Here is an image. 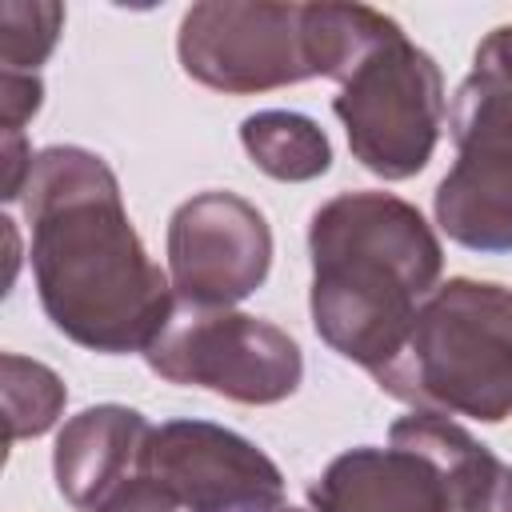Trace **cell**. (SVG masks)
Returning a JSON list of instances; mask_svg holds the SVG:
<instances>
[{
	"label": "cell",
	"mask_w": 512,
	"mask_h": 512,
	"mask_svg": "<svg viewBox=\"0 0 512 512\" xmlns=\"http://www.w3.org/2000/svg\"><path fill=\"white\" fill-rule=\"evenodd\" d=\"M352 156L380 180L416 176L440 140L444 76L400 28L376 44L332 96Z\"/></svg>",
	"instance_id": "obj_5"
},
{
	"label": "cell",
	"mask_w": 512,
	"mask_h": 512,
	"mask_svg": "<svg viewBox=\"0 0 512 512\" xmlns=\"http://www.w3.org/2000/svg\"><path fill=\"white\" fill-rule=\"evenodd\" d=\"M448 128L456 164L432 196L440 232L472 252H512V24L480 40Z\"/></svg>",
	"instance_id": "obj_4"
},
{
	"label": "cell",
	"mask_w": 512,
	"mask_h": 512,
	"mask_svg": "<svg viewBox=\"0 0 512 512\" xmlns=\"http://www.w3.org/2000/svg\"><path fill=\"white\" fill-rule=\"evenodd\" d=\"M180 504L172 500V492L168 488H160L152 476H136V480H128L104 508H96V512H176Z\"/></svg>",
	"instance_id": "obj_17"
},
{
	"label": "cell",
	"mask_w": 512,
	"mask_h": 512,
	"mask_svg": "<svg viewBox=\"0 0 512 512\" xmlns=\"http://www.w3.org/2000/svg\"><path fill=\"white\" fill-rule=\"evenodd\" d=\"M20 200L52 328L104 356L144 352L168 324L176 292L136 236L116 172L88 148L52 144L36 152Z\"/></svg>",
	"instance_id": "obj_1"
},
{
	"label": "cell",
	"mask_w": 512,
	"mask_h": 512,
	"mask_svg": "<svg viewBox=\"0 0 512 512\" xmlns=\"http://www.w3.org/2000/svg\"><path fill=\"white\" fill-rule=\"evenodd\" d=\"M144 476L188 512H240L284 504L280 468L244 436L208 420H168L152 428Z\"/></svg>",
	"instance_id": "obj_9"
},
{
	"label": "cell",
	"mask_w": 512,
	"mask_h": 512,
	"mask_svg": "<svg viewBox=\"0 0 512 512\" xmlns=\"http://www.w3.org/2000/svg\"><path fill=\"white\" fill-rule=\"evenodd\" d=\"M64 8L52 0H4L0 4V64L4 72H36L56 48Z\"/></svg>",
	"instance_id": "obj_15"
},
{
	"label": "cell",
	"mask_w": 512,
	"mask_h": 512,
	"mask_svg": "<svg viewBox=\"0 0 512 512\" xmlns=\"http://www.w3.org/2000/svg\"><path fill=\"white\" fill-rule=\"evenodd\" d=\"M388 444L416 452L440 488V512H512V464L448 416L412 412L388 432Z\"/></svg>",
	"instance_id": "obj_11"
},
{
	"label": "cell",
	"mask_w": 512,
	"mask_h": 512,
	"mask_svg": "<svg viewBox=\"0 0 512 512\" xmlns=\"http://www.w3.org/2000/svg\"><path fill=\"white\" fill-rule=\"evenodd\" d=\"M372 380L416 412L500 424L512 416V288L468 276L436 284Z\"/></svg>",
	"instance_id": "obj_3"
},
{
	"label": "cell",
	"mask_w": 512,
	"mask_h": 512,
	"mask_svg": "<svg viewBox=\"0 0 512 512\" xmlns=\"http://www.w3.org/2000/svg\"><path fill=\"white\" fill-rule=\"evenodd\" d=\"M44 100V84L36 72H4L0 76V120L4 132H20Z\"/></svg>",
	"instance_id": "obj_16"
},
{
	"label": "cell",
	"mask_w": 512,
	"mask_h": 512,
	"mask_svg": "<svg viewBox=\"0 0 512 512\" xmlns=\"http://www.w3.org/2000/svg\"><path fill=\"white\" fill-rule=\"evenodd\" d=\"M0 368H4V444L12 448L16 440L48 432L64 412L68 392L60 376L40 360L4 352Z\"/></svg>",
	"instance_id": "obj_14"
},
{
	"label": "cell",
	"mask_w": 512,
	"mask_h": 512,
	"mask_svg": "<svg viewBox=\"0 0 512 512\" xmlns=\"http://www.w3.org/2000/svg\"><path fill=\"white\" fill-rule=\"evenodd\" d=\"M240 512H304V508H292V504H272V508H240Z\"/></svg>",
	"instance_id": "obj_19"
},
{
	"label": "cell",
	"mask_w": 512,
	"mask_h": 512,
	"mask_svg": "<svg viewBox=\"0 0 512 512\" xmlns=\"http://www.w3.org/2000/svg\"><path fill=\"white\" fill-rule=\"evenodd\" d=\"M240 144H244V152L252 156V164H256L264 176L288 180V184L316 180V176H324L328 164H332V144H328V136L320 132L316 120H308V116H300V112L268 108V112L244 116V124H240Z\"/></svg>",
	"instance_id": "obj_13"
},
{
	"label": "cell",
	"mask_w": 512,
	"mask_h": 512,
	"mask_svg": "<svg viewBox=\"0 0 512 512\" xmlns=\"http://www.w3.org/2000/svg\"><path fill=\"white\" fill-rule=\"evenodd\" d=\"M144 364L168 384H196L236 404H280L304 376L300 344L284 328L236 308H196L180 300L144 348Z\"/></svg>",
	"instance_id": "obj_6"
},
{
	"label": "cell",
	"mask_w": 512,
	"mask_h": 512,
	"mask_svg": "<svg viewBox=\"0 0 512 512\" xmlns=\"http://www.w3.org/2000/svg\"><path fill=\"white\" fill-rule=\"evenodd\" d=\"M176 56L196 84L228 96L320 76L308 4H192L176 32Z\"/></svg>",
	"instance_id": "obj_7"
},
{
	"label": "cell",
	"mask_w": 512,
	"mask_h": 512,
	"mask_svg": "<svg viewBox=\"0 0 512 512\" xmlns=\"http://www.w3.org/2000/svg\"><path fill=\"white\" fill-rule=\"evenodd\" d=\"M272 268V228L236 192H196L168 220V280L180 304L232 308Z\"/></svg>",
	"instance_id": "obj_8"
},
{
	"label": "cell",
	"mask_w": 512,
	"mask_h": 512,
	"mask_svg": "<svg viewBox=\"0 0 512 512\" xmlns=\"http://www.w3.org/2000/svg\"><path fill=\"white\" fill-rule=\"evenodd\" d=\"M0 160H4V180H0V196L4 200H20L24 192V180L32 172V148L24 144L20 132H4V148H0Z\"/></svg>",
	"instance_id": "obj_18"
},
{
	"label": "cell",
	"mask_w": 512,
	"mask_h": 512,
	"mask_svg": "<svg viewBox=\"0 0 512 512\" xmlns=\"http://www.w3.org/2000/svg\"><path fill=\"white\" fill-rule=\"evenodd\" d=\"M308 256L316 336L380 372L440 280L444 252L432 224L392 192H340L312 212Z\"/></svg>",
	"instance_id": "obj_2"
},
{
	"label": "cell",
	"mask_w": 512,
	"mask_h": 512,
	"mask_svg": "<svg viewBox=\"0 0 512 512\" xmlns=\"http://www.w3.org/2000/svg\"><path fill=\"white\" fill-rule=\"evenodd\" d=\"M312 512H440L432 468L408 448H348L308 488Z\"/></svg>",
	"instance_id": "obj_12"
},
{
	"label": "cell",
	"mask_w": 512,
	"mask_h": 512,
	"mask_svg": "<svg viewBox=\"0 0 512 512\" xmlns=\"http://www.w3.org/2000/svg\"><path fill=\"white\" fill-rule=\"evenodd\" d=\"M152 424L124 404H96L76 412L52 448V472L60 496L76 512L104 508L128 480L144 476Z\"/></svg>",
	"instance_id": "obj_10"
}]
</instances>
